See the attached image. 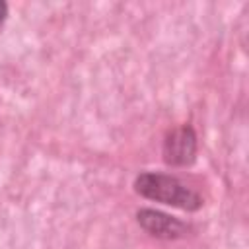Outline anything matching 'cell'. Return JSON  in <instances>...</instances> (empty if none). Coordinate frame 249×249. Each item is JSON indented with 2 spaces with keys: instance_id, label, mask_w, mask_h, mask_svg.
Returning <instances> with one entry per match:
<instances>
[{
  "instance_id": "cell-1",
  "label": "cell",
  "mask_w": 249,
  "mask_h": 249,
  "mask_svg": "<svg viewBox=\"0 0 249 249\" xmlns=\"http://www.w3.org/2000/svg\"><path fill=\"white\" fill-rule=\"evenodd\" d=\"M132 189L146 200H154L185 212H196L202 208V196L175 175L161 171H142L134 177Z\"/></svg>"
},
{
  "instance_id": "cell-2",
  "label": "cell",
  "mask_w": 249,
  "mask_h": 249,
  "mask_svg": "<svg viewBox=\"0 0 249 249\" xmlns=\"http://www.w3.org/2000/svg\"><path fill=\"white\" fill-rule=\"evenodd\" d=\"M198 154L196 130L185 123L167 130L161 146V158L171 167H189L195 163Z\"/></svg>"
},
{
  "instance_id": "cell-4",
  "label": "cell",
  "mask_w": 249,
  "mask_h": 249,
  "mask_svg": "<svg viewBox=\"0 0 249 249\" xmlns=\"http://www.w3.org/2000/svg\"><path fill=\"white\" fill-rule=\"evenodd\" d=\"M8 14H10V6L6 0H0V25L8 19Z\"/></svg>"
},
{
  "instance_id": "cell-3",
  "label": "cell",
  "mask_w": 249,
  "mask_h": 249,
  "mask_svg": "<svg viewBox=\"0 0 249 249\" xmlns=\"http://www.w3.org/2000/svg\"><path fill=\"white\" fill-rule=\"evenodd\" d=\"M136 224L152 237L165 239V241L183 239L191 231V226L187 222H183L171 214H165L161 210H154V208L136 210Z\"/></svg>"
}]
</instances>
